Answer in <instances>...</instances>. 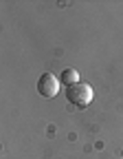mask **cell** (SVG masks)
<instances>
[{"mask_svg":"<svg viewBox=\"0 0 123 159\" xmlns=\"http://www.w3.org/2000/svg\"><path fill=\"white\" fill-rule=\"evenodd\" d=\"M66 97H68V102H73V104H77V106H88V104L92 102L95 93H92V86H90V84L77 82V84H73V86L66 89Z\"/></svg>","mask_w":123,"mask_h":159,"instance_id":"cell-1","label":"cell"},{"mask_svg":"<svg viewBox=\"0 0 123 159\" xmlns=\"http://www.w3.org/2000/svg\"><path fill=\"white\" fill-rule=\"evenodd\" d=\"M59 77H55L53 73H44L42 77L37 80V93L42 97H55L59 91Z\"/></svg>","mask_w":123,"mask_h":159,"instance_id":"cell-2","label":"cell"},{"mask_svg":"<svg viewBox=\"0 0 123 159\" xmlns=\"http://www.w3.org/2000/svg\"><path fill=\"white\" fill-rule=\"evenodd\" d=\"M59 82H64L66 86H73V84L79 82V73H77L75 69H64V71H62V75H59Z\"/></svg>","mask_w":123,"mask_h":159,"instance_id":"cell-3","label":"cell"}]
</instances>
